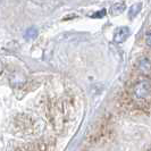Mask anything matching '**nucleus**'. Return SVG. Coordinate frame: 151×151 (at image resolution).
Masks as SVG:
<instances>
[{"label": "nucleus", "instance_id": "1", "mask_svg": "<svg viewBox=\"0 0 151 151\" xmlns=\"http://www.w3.org/2000/svg\"><path fill=\"white\" fill-rule=\"evenodd\" d=\"M132 97L136 102L142 105H151V81L140 80L132 88Z\"/></svg>", "mask_w": 151, "mask_h": 151}, {"label": "nucleus", "instance_id": "2", "mask_svg": "<svg viewBox=\"0 0 151 151\" xmlns=\"http://www.w3.org/2000/svg\"><path fill=\"white\" fill-rule=\"evenodd\" d=\"M131 34V31H129V27L126 26H121V27H117L115 32H114V42L117 43V45H121L123 42H125L127 38Z\"/></svg>", "mask_w": 151, "mask_h": 151}, {"label": "nucleus", "instance_id": "3", "mask_svg": "<svg viewBox=\"0 0 151 151\" xmlns=\"http://www.w3.org/2000/svg\"><path fill=\"white\" fill-rule=\"evenodd\" d=\"M137 69L143 75L151 74V60L148 57H141L137 61Z\"/></svg>", "mask_w": 151, "mask_h": 151}, {"label": "nucleus", "instance_id": "4", "mask_svg": "<svg viewBox=\"0 0 151 151\" xmlns=\"http://www.w3.org/2000/svg\"><path fill=\"white\" fill-rule=\"evenodd\" d=\"M125 9H126V4H125L124 1L115 2L113 6L110 7V15L111 16L121 15L122 13H124Z\"/></svg>", "mask_w": 151, "mask_h": 151}, {"label": "nucleus", "instance_id": "5", "mask_svg": "<svg viewBox=\"0 0 151 151\" xmlns=\"http://www.w3.org/2000/svg\"><path fill=\"white\" fill-rule=\"evenodd\" d=\"M9 80H10V84H12L13 86H15V88L21 86V85L25 83V81H26L25 77H24L21 73H17V72L13 73V74L10 75V77H9Z\"/></svg>", "mask_w": 151, "mask_h": 151}, {"label": "nucleus", "instance_id": "6", "mask_svg": "<svg viewBox=\"0 0 151 151\" xmlns=\"http://www.w3.org/2000/svg\"><path fill=\"white\" fill-rule=\"evenodd\" d=\"M141 4H135V5H133L132 7L129 8V16L131 18H134L139 13H140V10H141Z\"/></svg>", "mask_w": 151, "mask_h": 151}, {"label": "nucleus", "instance_id": "7", "mask_svg": "<svg viewBox=\"0 0 151 151\" xmlns=\"http://www.w3.org/2000/svg\"><path fill=\"white\" fill-rule=\"evenodd\" d=\"M38 35V31L35 30L34 27H31L29 30H26L25 32V38L26 39H35Z\"/></svg>", "mask_w": 151, "mask_h": 151}, {"label": "nucleus", "instance_id": "8", "mask_svg": "<svg viewBox=\"0 0 151 151\" xmlns=\"http://www.w3.org/2000/svg\"><path fill=\"white\" fill-rule=\"evenodd\" d=\"M145 43L151 47V30L147 33V37H145Z\"/></svg>", "mask_w": 151, "mask_h": 151}, {"label": "nucleus", "instance_id": "9", "mask_svg": "<svg viewBox=\"0 0 151 151\" xmlns=\"http://www.w3.org/2000/svg\"><path fill=\"white\" fill-rule=\"evenodd\" d=\"M105 14H106V10H105V9H102L100 13H99V12L98 13H96V14L93 15V17H94V18H101V16H104Z\"/></svg>", "mask_w": 151, "mask_h": 151}, {"label": "nucleus", "instance_id": "10", "mask_svg": "<svg viewBox=\"0 0 151 151\" xmlns=\"http://www.w3.org/2000/svg\"><path fill=\"white\" fill-rule=\"evenodd\" d=\"M4 72V64H2V61L0 60V74Z\"/></svg>", "mask_w": 151, "mask_h": 151}, {"label": "nucleus", "instance_id": "11", "mask_svg": "<svg viewBox=\"0 0 151 151\" xmlns=\"http://www.w3.org/2000/svg\"><path fill=\"white\" fill-rule=\"evenodd\" d=\"M149 151H151V149H150V150H149Z\"/></svg>", "mask_w": 151, "mask_h": 151}]
</instances>
